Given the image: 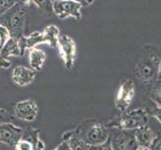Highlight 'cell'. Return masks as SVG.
<instances>
[{
  "label": "cell",
  "mask_w": 161,
  "mask_h": 150,
  "mask_svg": "<svg viewBox=\"0 0 161 150\" xmlns=\"http://www.w3.org/2000/svg\"><path fill=\"white\" fill-rule=\"evenodd\" d=\"M159 61L154 45L144 47V53L135 65V75L143 85H154L159 79Z\"/></svg>",
  "instance_id": "1"
},
{
  "label": "cell",
  "mask_w": 161,
  "mask_h": 150,
  "mask_svg": "<svg viewBox=\"0 0 161 150\" xmlns=\"http://www.w3.org/2000/svg\"><path fill=\"white\" fill-rule=\"evenodd\" d=\"M29 6L19 1L0 17V23L9 30L11 37L21 38L24 36L26 22L29 16Z\"/></svg>",
  "instance_id": "2"
},
{
  "label": "cell",
  "mask_w": 161,
  "mask_h": 150,
  "mask_svg": "<svg viewBox=\"0 0 161 150\" xmlns=\"http://www.w3.org/2000/svg\"><path fill=\"white\" fill-rule=\"evenodd\" d=\"M57 46L59 48L60 56L63 60V64L66 69H71L73 67L75 57H76V44L74 40L68 35H59Z\"/></svg>",
  "instance_id": "3"
},
{
  "label": "cell",
  "mask_w": 161,
  "mask_h": 150,
  "mask_svg": "<svg viewBox=\"0 0 161 150\" xmlns=\"http://www.w3.org/2000/svg\"><path fill=\"white\" fill-rule=\"evenodd\" d=\"M52 10L60 19L73 17L77 20L81 19V6L71 0H55L52 1Z\"/></svg>",
  "instance_id": "4"
},
{
  "label": "cell",
  "mask_w": 161,
  "mask_h": 150,
  "mask_svg": "<svg viewBox=\"0 0 161 150\" xmlns=\"http://www.w3.org/2000/svg\"><path fill=\"white\" fill-rule=\"evenodd\" d=\"M148 124V116L144 110L136 109L124 114L119 121V127L123 130H136Z\"/></svg>",
  "instance_id": "5"
},
{
  "label": "cell",
  "mask_w": 161,
  "mask_h": 150,
  "mask_svg": "<svg viewBox=\"0 0 161 150\" xmlns=\"http://www.w3.org/2000/svg\"><path fill=\"white\" fill-rule=\"evenodd\" d=\"M135 87L134 83L131 79H125L121 83L119 90L117 92V96L115 100V106L117 110L124 112L129 107V105L134 97Z\"/></svg>",
  "instance_id": "6"
},
{
  "label": "cell",
  "mask_w": 161,
  "mask_h": 150,
  "mask_svg": "<svg viewBox=\"0 0 161 150\" xmlns=\"http://www.w3.org/2000/svg\"><path fill=\"white\" fill-rule=\"evenodd\" d=\"M131 130L121 131L114 137L112 143L113 150H136L138 148V142L134 132Z\"/></svg>",
  "instance_id": "7"
},
{
  "label": "cell",
  "mask_w": 161,
  "mask_h": 150,
  "mask_svg": "<svg viewBox=\"0 0 161 150\" xmlns=\"http://www.w3.org/2000/svg\"><path fill=\"white\" fill-rule=\"evenodd\" d=\"M38 113L37 105L33 100L20 101L15 105V114L18 118L26 121H32Z\"/></svg>",
  "instance_id": "8"
},
{
  "label": "cell",
  "mask_w": 161,
  "mask_h": 150,
  "mask_svg": "<svg viewBox=\"0 0 161 150\" xmlns=\"http://www.w3.org/2000/svg\"><path fill=\"white\" fill-rule=\"evenodd\" d=\"M108 138V131L104 126L100 124H96L91 126L87 131L86 134V143L90 144L92 146L102 145L105 143Z\"/></svg>",
  "instance_id": "9"
},
{
  "label": "cell",
  "mask_w": 161,
  "mask_h": 150,
  "mask_svg": "<svg viewBox=\"0 0 161 150\" xmlns=\"http://www.w3.org/2000/svg\"><path fill=\"white\" fill-rule=\"evenodd\" d=\"M36 72L25 66H16L12 71V80L20 87L29 85L35 78Z\"/></svg>",
  "instance_id": "10"
},
{
  "label": "cell",
  "mask_w": 161,
  "mask_h": 150,
  "mask_svg": "<svg viewBox=\"0 0 161 150\" xmlns=\"http://www.w3.org/2000/svg\"><path fill=\"white\" fill-rule=\"evenodd\" d=\"M25 50L23 49L20 42V38L10 37L9 39L5 42L4 45L0 48L2 56L5 59H8L10 56H22Z\"/></svg>",
  "instance_id": "11"
},
{
  "label": "cell",
  "mask_w": 161,
  "mask_h": 150,
  "mask_svg": "<svg viewBox=\"0 0 161 150\" xmlns=\"http://www.w3.org/2000/svg\"><path fill=\"white\" fill-rule=\"evenodd\" d=\"M21 130L11 124L0 125V141L5 143H17L19 141Z\"/></svg>",
  "instance_id": "12"
},
{
  "label": "cell",
  "mask_w": 161,
  "mask_h": 150,
  "mask_svg": "<svg viewBox=\"0 0 161 150\" xmlns=\"http://www.w3.org/2000/svg\"><path fill=\"white\" fill-rule=\"evenodd\" d=\"M134 134L136 137V140L138 142V145L148 146V147H150L155 136H156L155 132L148 125H145V126L136 129L134 131Z\"/></svg>",
  "instance_id": "13"
},
{
  "label": "cell",
  "mask_w": 161,
  "mask_h": 150,
  "mask_svg": "<svg viewBox=\"0 0 161 150\" xmlns=\"http://www.w3.org/2000/svg\"><path fill=\"white\" fill-rule=\"evenodd\" d=\"M28 51H29V64L31 69L34 70L35 72L40 71L46 60L45 52L36 47L28 49Z\"/></svg>",
  "instance_id": "14"
},
{
  "label": "cell",
  "mask_w": 161,
  "mask_h": 150,
  "mask_svg": "<svg viewBox=\"0 0 161 150\" xmlns=\"http://www.w3.org/2000/svg\"><path fill=\"white\" fill-rule=\"evenodd\" d=\"M41 35L43 43H48L50 47H55L57 45L60 30L56 25H49L41 31Z\"/></svg>",
  "instance_id": "15"
},
{
  "label": "cell",
  "mask_w": 161,
  "mask_h": 150,
  "mask_svg": "<svg viewBox=\"0 0 161 150\" xmlns=\"http://www.w3.org/2000/svg\"><path fill=\"white\" fill-rule=\"evenodd\" d=\"M28 5H34L38 9L47 16H51L53 14L52 10V2L51 0H20Z\"/></svg>",
  "instance_id": "16"
},
{
  "label": "cell",
  "mask_w": 161,
  "mask_h": 150,
  "mask_svg": "<svg viewBox=\"0 0 161 150\" xmlns=\"http://www.w3.org/2000/svg\"><path fill=\"white\" fill-rule=\"evenodd\" d=\"M152 99L156 106L161 108V79H158L154 83L152 88Z\"/></svg>",
  "instance_id": "17"
},
{
  "label": "cell",
  "mask_w": 161,
  "mask_h": 150,
  "mask_svg": "<svg viewBox=\"0 0 161 150\" xmlns=\"http://www.w3.org/2000/svg\"><path fill=\"white\" fill-rule=\"evenodd\" d=\"M20 0H0V17Z\"/></svg>",
  "instance_id": "18"
},
{
  "label": "cell",
  "mask_w": 161,
  "mask_h": 150,
  "mask_svg": "<svg viewBox=\"0 0 161 150\" xmlns=\"http://www.w3.org/2000/svg\"><path fill=\"white\" fill-rule=\"evenodd\" d=\"M10 37L11 36H10L9 30L3 24L0 23V48L4 45L5 42H6Z\"/></svg>",
  "instance_id": "19"
},
{
  "label": "cell",
  "mask_w": 161,
  "mask_h": 150,
  "mask_svg": "<svg viewBox=\"0 0 161 150\" xmlns=\"http://www.w3.org/2000/svg\"><path fill=\"white\" fill-rule=\"evenodd\" d=\"M71 150H88V148L85 145V142L81 139H73L69 143Z\"/></svg>",
  "instance_id": "20"
},
{
  "label": "cell",
  "mask_w": 161,
  "mask_h": 150,
  "mask_svg": "<svg viewBox=\"0 0 161 150\" xmlns=\"http://www.w3.org/2000/svg\"><path fill=\"white\" fill-rule=\"evenodd\" d=\"M16 149L17 150H33V146L29 141L19 140L16 143Z\"/></svg>",
  "instance_id": "21"
},
{
  "label": "cell",
  "mask_w": 161,
  "mask_h": 150,
  "mask_svg": "<svg viewBox=\"0 0 161 150\" xmlns=\"http://www.w3.org/2000/svg\"><path fill=\"white\" fill-rule=\"evenodd\" d=\"M151 150H161V134L155 136L152 144L150 145Z\"/></svg>",
  "instance_id": "22"
},
{
  "label": "cell",
  "mask_w": 161,
  "mask_h": 150,
  "mask_svg": "<svg viewBox=\"0 0 161 150\" xmlns=\"http://www.w3.org/2000/svg\"><path fill=\"white\" fill-rule=\"evenodd\" d=\"M11 66V61L8 60V59H5L1 52H0V67L1 68H9Z\"/></svg>",
  "instance_id": "23"
},
{
  "label": "cell",
  "mask_w": 161,
  "mask_h": 150,
  "mask_svg": "<svg viewBox=\"0 0 161 150\" xmlns=\"http://www.w3.org/2000/svg\"><path fill=\"white\" fill-rule=\"evenodd\" d=\"M71 1L79 4L81 7H87V6H90L94 2V0H71Z\"/></svg>",
  "instance_id": "24"
},
{
  "label": "cell",
  "mask_w": 161,
  "mask_h": 150,
  "mask_svg": "<svg viewBox=\"0 0 161 150\" xmlns=\"http://www.w3.org/2000/svg\"><path fill=\"white\" fill-rule=\"evenodd\" d=\"M152 115L161 123V108L160 107L158 106L155 107L152 111Z\"/></svg>",
  "instance_id": "25"
},
{
  "label": "cell",
  "mask_w": 161,
  "mask_h": 150,
  "mask_svg": "<svg viewBox=\"0 0 161 150\" xmlns=\"http://www.w3.org/2000/svg\"><path fill=\"white\" fill-rule=\"evenodd\" d=\"M54 150H71V148H70L69 143H67V142H62L57 148H55Z\"/></svg>",
  "instance_id": "26"
},
{
  "label": "cell",
  "mask_w": 161,
  "mask_h": 150,
  "mask_svg": "<svg viewBox=\"0 0 161 150\" xmlns=\"http://www.w3.org/2000/svg\"><path fill=\"white\" fill-rule=\"evenodd\" d=\"M136 150H151L150 147H148V146H138V148Z\"/></svg>",
  "instance_id": "27"
},
{
  "label": "cell",
  "mask_w": 161,
  "mask_h": 150,
  "mask_svg": "<svg viewBox=\"0 0 161 150\" xmlns=\"http://www.w3.org/2000/svg\"><path fill=\"white\" fill-rule=\"evenodd\" d=\"M159 79H161V59L159 61Z\"/></svg>",
  "instance_id": "28"
}]
</instances>
